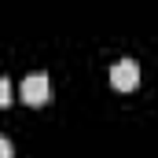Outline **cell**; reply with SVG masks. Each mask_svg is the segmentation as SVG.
Segmentation results:
<instances>
[{
	"label": "cell",
	"instance_id": "cell-1",
	"mask_svg": "<svg viewBox=\"0 0 158 158\" xmlns=\"http://www.w3.org/2000/svg\"><path fill=\"white\" fill-rule=\"evenodd\" d=\"M22 99L30 103V107H44L48 99H52V85L44 74H30V77L22 81Z\"/></svg>",
	"mask_w": 158,
	"mask_h": 158
},
{
	"label": "cell",
	"instance_id": "cell-2",
	"mask_svg": "<svg viewBox=\"0 0 158 158\" xmlns=\"http://www.w3.org/2000/svg\"><path fill=\"white\" fill-rule=\"evenodd\" d=\"M110 85H114L118 92H132V88L140 85V66H136L132 59L114 63V70H110Z\"/></svg>",
	"mask_w": 158,
	"mask_h": 158
},
{
	"label": "cell",
	"instance_id": "cell-3",
	"mask_svg": "<svg viewBox=\"0 0 158 158\" xmlns=\"http://www.w3.org/2000/svg\"><path fill=\"white\" fill-rule=\"evenodd\" d=\"M7 103H11V85H7V81L0 77V110H4Z\"/></svg>",
	"mask_w": 158,
	"mask_h": 158
},
{
	"label": "cell",
	"instance_id": "cell-4",
	"mask_svg": "<svg viewBox=\"0 0 158 158\" xmlns=\"http://www.w3.org/2000/svg\"><path fill=\"white\" fill-rule=\"evenodd\" d=\"M0 158H15V151H11V143L0 136Z\"/></svg>",
	"mask_w": 158,
	"mask_h": 158
}]
</instances>
